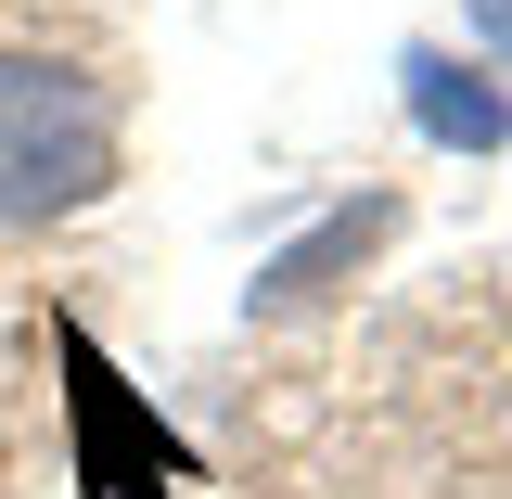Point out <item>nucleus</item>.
Here are the masks:
<instances>
[{"label":"nucleus","instance_id":"1","mask_svg":"<svg viewBox=\"0 0 512 499\" xmlns=\"http://www.w3.org/2000/svg\"><path fill=\"white\" fill-rule=\"evenodd\" d=\"M116 180V90L64 52H0V218L39 231Z\"/></svg>","mask_w":512,"mask_h":499},{"label":"nucleus","instance_id":"2","mask_svg":"<svg viewBox=\"0 0 512 499\" xmlns=\"http://www.w3.org/2000/svg\"><path fill=\"white\" fill-rule=\"evenodd\" d=\"M410 116L436 128V141H461V154H500L512 141V103L487 90V77H461L448 52H410Z\"/></svg>","mask_w":512,"mask_h":499},{"label":"nucleus","instance_id":"3","mask_svg":"<svg viewBox=\"0 0 512 499\" xmlns=\"http://www.w3.org/2000/svg\"><path fill=\"white\" fill-rule=\"evenodd\" d=\"M372 231H384V205H359V218H333V231H320V244H295L282 269H269V282H256V295H269V308H282V295H320L333 269H359V256H372Z\"/></svg>","mask_w":512,"mask_h":499},{"label":"nucleus","instance_id":"4","mask_svg":"<svg viewBox=\"0 0 512 499\" xmlns=\"http://www.w3.org/2000/svg\"><path fill=\"white\" fill-rule=\"evenodd\" d=\"M474 39H487V52L512 64V0H474Z\"/></svg>","mask_w":512,"mask_h":499}]
</instances>
